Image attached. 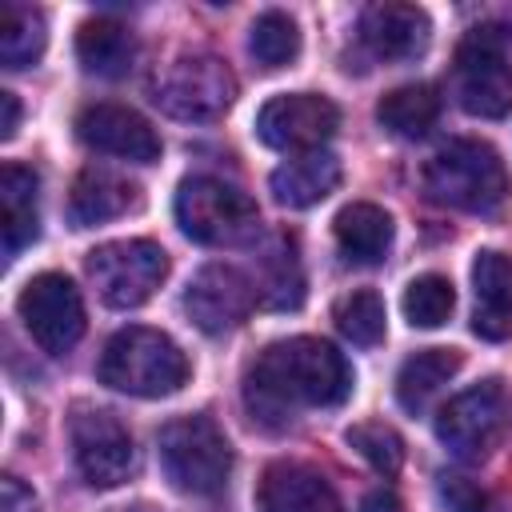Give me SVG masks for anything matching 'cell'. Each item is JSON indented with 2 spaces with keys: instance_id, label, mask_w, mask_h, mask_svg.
I'll return each mask as SVG.
<instances>
[{
  "instance_id": "4",
  "label": "cell",
  "mask_w": 512,
  "mask_h": 512,
  "mask_svg": "<svg viewBox=\"0 0 512 512\" xmlns=\"http://www.w3.org/2000/svg\"><path fill=\"white\" fill-rule=\"evenodd\" d=\"M160 468L188 496H216L232 476V444L212 416H180L160 428Z\"/></svg>"
},
{
  "instance_id": "30",
  "label": "cell",
  "mask_w": 512,
  "mask_h": 512,
  "mask_svg": "<svg viewBox=\"0 0 512 512\" xmlns=\"http://www.w3.org/2000/svg\"><path fill=\"white\" fill-rule=\"evenodd\" d=\"M348 444L380 472V476H396L404 464V440L396 428H388L384 420H364L348 428Z\"/></svg>"
},
{
  "instance_id": "6",
  "label": "cell",
  "mask_w": 512,
  "mask_h": 512,
  "mask_svg": "<svg viewBox=\"0 0 512 512\" xmlns=\"http://www.w3.org/2000/svg\"><path fill=\"white\" fill-rule=\"evenodd\" d=\"M152 100L176 120H216L236 100V76L212 52H184L156 76Z\"/></svg>"
},
{
  "instance_id": "29",
  "label": "cell",
  "mask_w": 512,
  "mask_h": 512,
  "mask_svg": "<svg viewBox=\"0 0 512 512\" xmlns=\"http://www.w3.org/2000/svg\"><path fill=\"white\" fill-rule=\"evenodd\" d=\"M264 304L268 308H300L304 300V276H300V260L292 240H280L268 256H264Z\"/></svg>"
},
{
  "instance_id": "12",
  "label": "cell",
  "mask_w": 512,
  "mask_h": 512,
  "mask_svg": "<svg viewBox=\"0 0 512 512\" xmlns=\"http://www.w3.org/2000/svg\"><path fill=\"white\" fill-rule=\"evenodd\" d=\"M504 412H508V396L500 380H484L468 392H460L456 400H448L436 416V436L440 444H448V452H456L460 460H480L492 452V444L500 440L504 428Z\"/></svg>"
},
{
  "instance_id": "18",
  "label": "cell",
  "mask_w": 512,
  "mask_h": 512,
  "mask_svg": "<svg viewBox=\"0 0 512 512\" xmlns=\"http://www.w3.org/2000/svg\"><path fill=\"white\" fill-rule=\"evenodd\" d=\"M340 176H344V172H340V160H336L328 148H316V152L288 156V160L272 172L268 188H272L276 204H284V208H312V204H320L328 192H336Z\"/></svg>"
},
{
  "instance_id": "15",
  "label": "cell",
  "mask_w": 512,
  "mask_h": 512,
  "mask_svg": "<svg viewBox=\"0 0 512 512\" xmlns=\"http://www.w3.org/2000/svg\"><path fill=\"white\" fill-rule=\"evenodd\" d=\"M432 40V20L424 8L416 4H368L360 12V44L376 56V60H416Z\"/></svg>"
},
{
  "instance_id": "5",
  "label": "cell",
  "mask_w": 512,
  "mask_h": 512,
  "mask_svg": "<svg viewBox=\"0 0 512 512\" xmlns=\"http://www.w3.org/2000/svg\"><path fill=\"white\" fill-rule=\"evenodd\" d=\"M176 224L208 248H240L260 236V212L248 192L220 176H188L176 192Z\"/></svg>"
},
{
  "instance_id": "34",
  "label": "cell",
  "mask_w": 512,
  "mask_h": 512,
  "mask_svg": "<svg viewBox=\"0 0 512 512\" xmlns=\"http://www.w3.org/2000/svg\"><path fill=\"white\" fill-rule=\"evenodd\" d=\"M360 512H400V496L392 488H372L360 504Z\"/></svg>"
},
{
  "instance_id": "25",
  "label": "cell",
  "mask_w": 512,
  "mask_h": 512,
  "mask_svg": "<svg viewBox=\"0 0 512 512\" xmlns=\"http://www.w3.org/2000/svg\"><path fill=\"white\" fill-rule=\"evenodd\" d=\"M44 44H48V24L40 16V8L32 4H16L8 0L0 8V60L4 68H28L44 56Z\"/></svg>"
},
{
  "instance_id": "13",
  "label": "cell",
  "mask_w": 512,
  "mask_h": 512,
  "mask_svg": "<svg viewBox=\"0 0 512 512\" xmlns=\"http://www.w3.org/2000/svg\"><path fill=\"white\" fill-rule=\"evenodd\" d=\"M252 304H256V288L232 264H208V268H200L192 276L188 292H184V312L208 336H224L236 324H244L248 312H252Z\"/></svg>"
},
{
  "instance_id": "33",
  "label": "cell",
  "mask_w": 512,
  "mask_h": 512,
  "mask_svg": "<svg viewBox=\"0 0 512 512\" xmlns=\"http://www.w3.org/2000/svg\"><path fill=\"white\" fill-rule=\"evenodd\" d=\"M20 128V100L16 92H0V140H12Z\"/></svg>"
},
{
  "instance_id": "32",
  "label": "cell",
  "mask_w": 512,
  "mask_h": 512,
  "mask_svg": "<svg viewBox=\"0 0 512 512\" xmlns=\"http://www.w3.org/2000/svg\"><path fill=\"white\" fill-rule=\"evenodd\" d=\"M0 512H36V496H32V488H24L12 472L0 480Z\"/></svg>"
},
{
  "instance_id": "8",
  "label": "cell",
  "mask_w": 512,
  "mask_h": 512,
  "mask_svg": "<svg viewBox=\"0 0 512 512\" xmlns=\"http://www.w3.org/2000/svg\"><path fill=\"white\" fill-rule=\"evenodd\" d=\"M456 96L460 108L480 120H500L512 112V64L492 28L464 36L456 52Z\"/></svg>"
},
{
  "instance_id": "1",
  "label": "cell",
  "mask_w": 512,
  "mask_h": 512,
  "mask_svg": "<svg viewBox=\"0 0 512 512\" xmlns=\"http://www.w3.org/2000/svg\"><path fill=\"white\" fill-rule=\"evenodd\" d=\"M348 392L352 368L320 336L268 344L244 376V404L264 428H288L304 408H332Z\"/></svg>"
},
{
  "instance_id": "9",
  "label": "cell",
  "mask_w": 512,
  "mask_h": 512,
  "mask_svg": "<svg viewBox=\"0 0 512 512\" xmlns=\"http://www.w3.org/2000/svg\"><path fill=\"white\" fill-rule=\"evenodd\" d=\"M16 312L28 328V336L48 356H64L84 336V300L64 272L32 276L16 300Z\"/></svg>"
},
{
  "instance_id": "2",
  "label": "cell",
  "mask_w": 512,
  "mask_h": 512,
  "mask_svg": "<svg viewBox=\"0 0 512 512\" xmlns=\"http://www.w3.org/2000/svg\"><path fill=\"white\" fill-rule=\"evenodd\" d=\"M100 384L128 392V396H172L188 384V356L180 352V344L156 328H120L100 356Z\"/></svg>"
},
{
  "instance_id": "11",
  "label": "cell",
  "mask_w": 512,
  "mask_h": 512,
  "mask_svg": "<svg viewBox=\"0 0 512 512\" xmlns=\"http://www.w3.org/2000/svg\"><path fill=\"white\" fill-rule=\"evenodd\" d=\"M72 456L80 476L92 488H116L132 476L136 468V452H132V436L128 428L104 412V408H76L72 412Z\"/></svg>"
},
{
  "instance_id": "10",
  "label": "cell",
  "mask_w": 512,
  "mask_h": 512,
  "mask_svg": "<svg viewBox=\"0 0 512 512\" xmlns=\"http://www.w3.org/2000/svg\"><path fill=\"white\" fill-rule=\"evenodd\" d=\"M340 128V108L320 92H284L256 112V136L288 156L316 152Z\"/></svg>"
},
{
  "instance_id": "19",
  "label": "cell",
  "mask_w": 512,
  "mask_h": 512,
  "mask_svg": "<svg viewBox=\"0 0 512 512\" xmlns=\"http://www.w3.org/2000/svg\"><path fill=\"white\" fill-rule=\"evenodd\" d=\"M140 204V188L124 176H112L104 168H84L68 196V216L76 228H92L104 220H116Z\"/></svg>"
},
{
  "instance_id": "31",
  "label": "cell",
  "mask_w": 512,
  "mask_h": 512,
  "mask_svg": "<svg viewBox=\"0 0 512 512\" xmlns=\"http://www.w3.org/2000/svg\"><path fill=\"white\" fill-rule=\"evenodd\" d=\"M436 492L448 512H504V504L464 472H440Z\"/></svg>"
},
{
  "instance_id": "27",
  "label": "cell",
  "mask_w": 512,
  "mask_h": 512,
  "mask_svg": "<svg viewBox=\"0 0 512 512\" xmlns=\"http://www.w3.org/2000/svg\"><path fill=\"white\" fill-rule=\"evenodd\" d=\"M248 48L252 56L264 64V68H284L300 56V32H296V20L288 12H260L256 24H252V36H248Z\"/></svg>"
},
{
  "instance_id": "7",
  "label": "cell",
  "mask_w": 512,
  "mask_h": 512,
  "mask_svg": "<svg viewBox=\"0 0 512 512\" xmlns=\"http://www.w3.org/2000/svg\"><path fill=\"white\" fill-rule=\"evenodd\" d=\"M88 276L108 308H140L168 276V256L156 240H108L88 252Z\"/></svg>"
},
{
  "instance_id": "21",
  "label": "cell",
  "mask_w": 512,
  "mask_h": 512,
  "mask_svg": "<svg viewBox=\"0 0 512 512\" xmlns=\"http://www.w3.org/2000/svg\"><path fill=\"white\" fill-rule=\"evenodd\" d=\"M40 180L24 164H4L0 168V204H4V256H16L40 236Z\"/></svg>"
},
{
  "instance_id": "28",
  "label": "cell",
  "mask_w": 512,
  "mask_h": 512,
  "mask_svg": "<svg viewBox=\"0 0 512 512\" xmlns=\"http://www.w3.org/2000/svg\"><path fill=\"white\" fill-rule=\"evenodd\" d=\"M452 304H456L452 280L440 272H424L404 288V316L412 328H440L452 316Z\"/></svg>"
},
{
  "instance_id": "24",
  "label": "cell",
  "mask_w": 512,
  "mask_h": 512,
  "mask_svg": "<svg viewBox=\"0 0 512 512\" xmlns=\"http://www.w3.org/2000/svg\"><path fill=\"white\" fill-rule=\"evenodd\" d=\"M376 120H380L392 136L416 140V136H424V132L440 120V92H436L432 84H404V88H392L388 96H380Z\"/></svg>"
},
{
  "instance_id": "23",
  "label": "cell",
  "mask_w": 512,
  "mask_h": 512,
  "mask_svg": "<svg viewBox=\"0 0 512 512\" xmlns=\"http://www.w3.org/2000/svg\"><path fill=\"white\" fill-rule=\"evenodd\" d=\"M464 356L456 348H424L416 356H408L396 372V400L404 412H424L432 404V396L460 372Z\"/></svg>"
},
{
  "instance_id": "20",
  "label": "cell",
  "mask_w": 512,
  "mask_h": 512,
  "mask_svg": "<svg viewBox=\"0 0 512 512\" xmlns=\"http://www.w3.org/2000/svg\"><path fill=\"white\" fill-rule=\"evenodd\" d=\"M76 60L88 76L120 80L136 60V36L112 16L84 20L80 32H76Z\"/></svg>"
},
{
  "instance_id": "3",
  "label": "cell",
  "mask_w": 512,
  "mask_h": 512,
  "mask_svg": "<svg viewBox=\"0 0 512 512\" xmlns=\"http://www.w3.org/2000/svg\"><path fill=\"white\" fill-rule=\"evenodd\" d=\"M424 192L432 204L460 212H492L508 196V172L492 144L448 140L424 164Z\"/></svg>"
},
{
  "instance_id": "22",
  "label": "cell",
  "mask_w": 512,
  "mask_h": 512,
  "mask_svg": "<svg viewBox=\"0 0 512 512\" xmlns=\"http://www.w3.org/2000/svg\"><path fill=\"white\" fill-rule=\"evenodd\" d=\"M332 232H336V244L344 252V260L352 264H380L392 248V216L380 208V204H368V200H356L348 208L336 212L332 220Z\"/></svg>"
},
{
  "instance_id": "16",
  "label": "cell",
  "mask_w": 512,
  "mask_h": 512,
  "mask_svg": "<svg viewBox=\"0 0 512 512\" xmlns=\"http://www.w3.org/2000/svg\"><path fill=\"white\" fill-rule=\"evenodd\" d=\"M256 508L260 512H344L328 476L300 460H276L264 468L256 488Z\"/></svg>"
},
{
  "instance_id": "14",
  "label": "cell",
  "mask_w": 512,
  "mask_h": 512,
  "mask_svg": "<svg viewBox=\"0 0 512 512\" xmlns=\"http://www.w3.org/2000/svg\"><path fill=\"white\" fill-rule=\"evenodd\" d=\"M76 136L88 148L108 152V156H120V160H132V164L160 160V136H156V128L136 108H124V104H88L76 116Z\"/></svg>"
},
{
  "instance_id": "26",
  "label": "cell",
  "mask_w": 512,
  "mask_h": 512,
  "mask_svg": "<svg viewBox=\"0 0 512 512\" xmlns=\"http://www.w3.org/2000/svg\"><path fill=\"white\" fill-rule=\"evenodd\" d=\"M332 320H336L340 336L360 344V348H372V344L384 340V300L368 288L340 296L336 308H332Z\"/></svg>"
},
{
  "instance_id": "17",
  "label": "cell",
  "mask_w": 512,
  "mask_h": 512,
  "mask_svg": "<svg viewBox=\"0 0 512 512\" xmlns=\"http://www.w3.org/2000/svg\"><path fill=\"white\" fill-rule=\"evenodd\" d=\"M472 292H476V312H472V332L480 340H508L512 336V256L484 248L472 260Z\"/></svg>"
}]
</instances>
